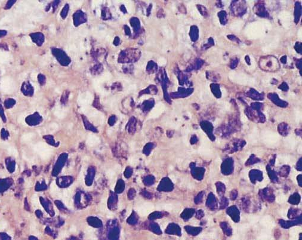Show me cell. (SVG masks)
<instances>
[{
  "label": "cell",
  "mask_w": 302,
  "mask_h": 240,
  "mask_svg": "<svg viewBox=\"0 0 302 240\" xmlns=\"http://www.w3.org/2000/svg\"><path fill=\"white\" fill-rule=\"evenodd\" d=\"M260 68L267 72H275L279 69V63L278 59L272 56L261 57L259 61Z\"/></svg>",
  "instance_id": "cell-1"
},
{
  "label": "cell",
  "mask_w": 302,
  "mask_h": 240,
  "mask_svg": "<svg viewBox=\"0 0 302 240\" xmlns=\"http://www.w3.org/2000/svg\"><path fill=\"white\" fill-rule=\"evenodd\" d=\"M33 149L43 159L49 158L52 154V150L50 146L43 142H39L35 145Z\"/></svg>",
  "instance_id": "cell-2"
},
{
  "label": "cell",
  "mask_w": 302,
  "mask_h": 240,
  "mask_svg": "<svg viewBox=\"0 0 302 240\" xmlns=\"http://www.w3.org/2000/svg\"><path fill=\"white\" fill-rule=\"evenodd\" d=\"M262 139L266 145L273 146L277 145L279 141V135L273 132L267 131L262 135Z\"/></svg>",
  "instance_id": "cell-3"
},
{
  "label": "cell",
  "mask_w": 302,
  "mask_h": 240,
  "mask_svg": "<svg viewBox=\"0 0 302 240\" xmlns=\"http://www.w3.org/2000/svg\"><path fill=\"white\" fill-rule=\"evenodd\" d=\"M155 210V206L151 203H145L137 208L138 214L141 216H146Z\"/></svg>",
  "instance_id": "cell-4"
},
{
  "label": "cell",
  "mask_w": 302,
  "mask_h": 240,
  "mask_svg": "<svg viewBox=\"0 0 302 240\" xmlns=\"http://www.w3.org/2000/svg\"><path fill=\"white\" fill-rule=\"evenodd\" d=\"M0 88L5 93H11L15 89L14 83L11 78L8 77L5 78L1 81Z\"/></svg>",
  "instance_id": "cell-5"
},
{
  "label": "cell",
  "mask_w": 302,
  "mask_h": 240,
  "mask_svg": "<svg viewBox=\"0 0 302 240\" xmlns=\"http://www.w3.org/2000/svg\"><path fill=\"white\" fill-rule=\"evenodd\" d=\"M260 223L264 227H266V229H271L275 226V223L273 221V220L269 216H265L261 219Z\"/></svg>",
  "instance_id": "cell-6"
},
{
  "label": "cell",
  "mask_w": 302,
  "mask_h": 240,
  "mask_svg": "<svg viewBox=\"0 0 302 240\" xmlns=\"http://www.w3.org/2000/svg\"><path fill=\"white\" fill-rule=\"evenodd\" d=\"M100 142V140L99 137H97L95 135H91L89 136L88 139H87V143L90 146H95L97 144H99Z\"/></svg>",
  "instance_id": "cell-7"
},
{
  "label": "cell",
  "mask_w": 302,
  "mask_h": 240,
  "mask_svg": "<svg viewBox=\"0 0 302 240\" xmlns=\"http://www.w3.org/2000/svg\"><path fill=\"white\" fill-rule=\"evenodd\" d=\"M271 235V229H266L265 230H263L261 232V234L259 235L258 238L259 240H267L269 239Z\"/></svg>",
  "instance_id": "cell-8"
},
{
  "label": "cell",
  "mask_w": 302,
  "mask_h": 240,
  "mask_svg": "<svg viewBox=\"0 0 302 240\" xmlns=\"http://www.w3.org/2000/svg\"><path fill=\"white\" fill-rule=\"evenodd\" d=\"M163 106H161L160 105L156 106V107L152 110V111L151 113V114H150L151 118H156L158 117L163 112Z\"/></svg>",
  "instance_id": "cell-9"
},
{
  "label": "cell",
  "mask_w": 302,
  "mask_h": 240,
  "mask_svg": "<svg viewBox=\"0 0 302 240\" xmlns=\"http://www.w3.org/2000/svg\"><path fill=\"white\" fill-rule=\"evenodd\" d=\"M158 210H165L166 211H171L173 209V205L171 204H162L157 206Z\"/></svg>",
  "instance_id": "cell-10"
},
{
  "label": "cell",
  "mask_w": 302,
  "mask_h": 240,
  "mask_svg": "<svg viewBox=\"0 0 302 240\" xmlns=\"http://www.w3.org/2000/svg\"><path fill=\"white\" fill-rule=\"evenodd\" d=\"M9 55L8 53L0 51V63H4L9 61Z\"/></svg>",
  "instance_id": "cell-11"
},
{
  "label": "cell",
  "mask_w": 302,
  "mask_h": 240,
  "mask_svg": "<svg viewBox=\"0 0 302 240\" xmlns=\"http://www.w3.org/2000/svg\"><path fill=\"white\" fill-rule=\"evenodd\" d=\"M35 136V135L32 133H27V134H25L22 136V141L24 142H27L29 141H31V140Z\"/></svg>",
  "instance_id": "cell-12"
},
{
  "label": "cell",
  "mask_w": 302,
  "mask_h": 240,
  "mask_svg": "<svg viewBox=\"0 0 302 240\" xmlns=\"http://www.w3.org/2000/svg\"><path fill=\"white\" fill-rule=\"evenodd\" d=\"M199 152L201 154H204L205 155H207L210 154V149L207 147V146H201V148H199Z\"/></svg>",
  "instance_id": "cell-13"
},
{
  "label": "cell",
  "mask_w": 302,
  "mask_h": 240,
  "mask_svg": "<svg viewBox=\"0 0 302 240\" xmlns=\"http://www.w3.org/2000/svg\"><path fill=\"white\" fill-rule=\"evenodd\" d=\"M287 146L288 148H289L290 149H293L294 148L295 146V141L294 139L291 138V137H289L287 139Z\"/></svg>",
  "instance_id": "cell-14"
},
{
  "label": "cell",
  "mask_w": 302,
  "mask_h": 240,
  "mask_svg": "<svg viewBox=\"0 0 302 240\" xmlns=\"http://www.w3.org/2000/svg\"><path fill=\"white\" fill-rule=\"evenodd\" d=\"M106 201H107L106 198H103L102 199V201H101V203H100V210L102 211L105 212L106 211H107V210H108V209H107Z\"/></svg>",
  "instance_id": "cell-15"
},
{
  "label": "cell",
  "mask_w": 302,
  "mask_h": 240,
  "mask_svg": "<svg viewBox=\"0 0 302 240\" xmlns=\"http://www.w3.org/2000/svg\"><path fill=\"white\" fill-rule=\"evenodd\" d=\"M8 151H9V153L10 154L15 156V157H17L18 156V152H17V151L16 149V148H15L14 147H13V146H10V147H9L8 148Z\"/></svg>",
  "instance_id": "cell-16"
},
{
  "label": "cell",
  "mask_w": 302,
  "mask_h": 240,
  "mask_svg": "<svg viewBox=\"0 0 302 240\" xmlns=\"http://www.w3.org/2000/svg\"><path fill=\"white\" fill-rule=\"evenodd\" d=\"M277 201L278 203H283L286 200V198H285V196L284 195H279L278 197H277Z\"/></svg>",
  "instance_id": "cell-17"
},
{
  "label": "cell",
  "mask_w": 302,
  "mask_h": 240,
  "mask_svg": "<svg viewBox=\"0 0 302 240\" xmlns=\"http://www.w3.org/2000/svg\"><path fill=\"white\" fill-rule=\"evenodd\" d=\"M32 203H33V205H38V204H39V198H38V196L37 195H33V197H32Z\"/></svg>",
  "instance_id": "cell-18"
},
{
  "label": "cell",
  "mask_w": 302,
  "mask_h": 240,
  "mask_svg": "<svg viewBox=\"0 0 302 240\" xmlns=\"http://www.w3.org/2000/svg\"><path fill=\"white\" fill-rule=\"evenodd\" d=\"M115 172H114V171L112 170H109L108 172H107V175H108V177L110 179L112 178L114 176V175H115Z\"/></svg>",
  "instance_id": "cell-19"
},
{
  "label": "cell",
  "mask_w": 302,
  "mask_h": 240,
  "mask_svg": "<svg viewBox=\"0 0 302 240\" xmlns=\"http://www.w3.org/2000/svg\"><path fill=\"white\" fill-rule=\"evenodd\" d=\"M7 223L5 221H2L0 222V230L4 229L7 227Z\"/></svg>",
  "instance_id": "cell-20"
},
{
  "label": "cell",
  "mask_w": 302,
  "mask_h": 240,
  "mask_svg": "<svg viewBox=\"0 0 302 240\" xmlns=\"http://www.w3.org/2000/svg\"><path fill=\"white\" fill-rule=\"evenodd\" d=\"M298 227H295L294 228L292 229V230L291 231V234L293 235H296L298 234V232L300 230H298Z\"/></svg>",
  "instance_id": "cell-21"
},
{
  "label": "cell",
  "mask_w": 302,
  "mask_h": 240,
  "mask_svg": "<svg viewBox=\"0 0 302 240\" xmlns=\"http://www.w3.org/2000/svg\"><path fill=\"white\" fill-rule=\"evenodd\" d=\"M70 231L71 232H75V231H76V227H75V226H73V225L71 226V227L70 228Z\"/></svg>",
  "instance_id": "cell-22"
},
{
  "label": "cell",
  "mask_w": 302,
  "mask_h": 240,
  "mask_svg": "<svg viewBox=\"0 0 302 240\" xmlns=\"http://www.w3.org/2000/svg\"><path fill=\"white\" fill-rule=\"evenodd\" d=\"M232 240H239V239H238V238L237 237L235 236V237H233V238L232 239Z\"/></svg>",
  "instance_id": "cell-23"
},
{
  "label": "cell",
  "mask_w": 302,
  "mask_h": 240,
  "mask_svg": "<svg viewBox=\"0 0 302 240\" xmlns=\"http://www.w3.org/2000/svg\"><path fill=\"white\" fill-rule=\"evenodd\" d=\"M271 240H274V239H271Z\"/></svg>",
  "instance_id": "cell-24"
}]
</instances>
